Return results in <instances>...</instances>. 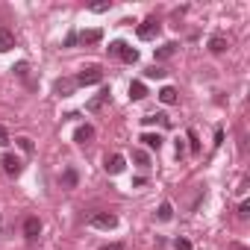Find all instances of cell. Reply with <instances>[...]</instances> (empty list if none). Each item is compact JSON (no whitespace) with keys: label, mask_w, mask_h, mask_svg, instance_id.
Segmentation results:
<instances>
[{"label":"cell","mask_w":250,"mask_h":250,"mask_svg":"<svg viewBox=\"0 0 250 250\" xmlns=\"http://www.w3.org/2000/svg\"><path fill=\"white\" fill-rule=\"evenodd\" d=\"M100 80H103V71H100V68H94V65H91V68H85V71H80V74L74 77V83H77V85H97Z\"/></svg>","instance_id":"6da1fadb"},{"label":"cell","mask_w":250,"mask_h":250,"mask_svg":"<svg viewBox=\"0 0 250 250\" xmlns=\"http://www.w3.org/2000/svg\"><path fill=\"white\" fill-rule=\"evenodd\" d=\"M88 224L97 227V229H115V227H118V218L109 215V212H94V215L88 218Z\"/></svg>","instance_id":"7a4b0ae2"},{"label":"cell","mask_w":250,"mask_h":250,"mask_svg":"<svg viewBox=\"0 0 250 250\" xmlns=\"http://www.w3.org/2000/svg\"><path fill=\"white\" fill-rule=\"evenodd\" d=\"M136 33H139V39H142V42H150V39H156V36H159V21H156V18H147V21H142V24H139V30H136Z\"/></svg>","instance_id":"3957f363"},{"label":"cell","mask_w":250,"mask_h":250,"mask_svg":"<svg viewBox=\"0 0 250 250\" xmlns=\"http://www.w3.org/2000/svg\"><path fill=\"white\" fill-rule=\"evenodd\" d=\"M0 165H3V171H6V174H12V177H18V174H21V159H18V156H12V153H3Z\"/></svg>","instance_id":"277c9868"},{"label":"cell","mask_w":250,"mask_h":250,"mask_svg":"<svg viewBox=\"0 0 250 250\" xmlns=\"http://www.w3.org/2000/svg\"><path fill=\"white\" fill-rule=\"evenodd\" d=\"M124 168H127V159H124L121 153H112V156H106V171H109V174H121Z\"/></svg>","instance_id":"5b68a950"},{"label":"cell","mask_w":250,"mask_h":250,"mask_svg":"<svg viewBox=\"0 0 250 250\" xmlns=\"http://www.w3.org/2000/svg\"><path fill=\"white\" fill-rule=\"evenodd\" d=\"M53 88H56V94L71 97V94H74V88H77V83H74V80H68V77H62V80H56V83H53Z\"/></svg>","instance_id":"8992f818"},{"label":"cell","mask_w":250,"mask_h":250,"mask_svg":"<svg viewBox=\"0 0 250 250\" xmlns=\"http://www.w3.org/2000/svg\"><path fill=\"white\" fill-rule=\"evenodd\" d=\"M91 139H94V127H88V124L77 127V133H74V142H77V145H88Z\"/></svg>","instance_id":"52a82bcc"},{"label":"cell","mask_w":250,"mask_h":250,"mask_svg":"<svg viewBox=\"0 0 250 250\" xmlns=\"http://www.w3.org/2000/svg\"><path fill=\"white\" fill-rule=\"evenodd\" d=\"M100 39H103L100 30H83V33H77V42H83V44H97Z\"/></svg>","instance_id":"ba28073f"},{"label":"cell","mask_w":250,"mask_h":250,"mask_svg":"<svg viewBox=\"0 0 250 250\" xmlns=\"http://www.w3.org/2000/svg\"><path fill=\"white\" fill-rule=\"evenodd\" d=\"M39 232H42V221L39 218H27L24 221V235L27 238H39Z\"/></svg>","instance_id":"9c48e42d"},{"label":"cell","mask_w":250,"mask_h":250,"mask_svg":"<svg viewBox=\"0 0 250 250\" xmlns=\"http://www.w3.org/2000/svg\"><path fill=\"white\" fill-rule=\"evenodd\" d=\"M142 142H145V147H150V150H159L165 139H162L159 133H145V136H142Z\"/></svg>","instance_id":"30bf717a"},{"label":"cell","mask_w":250,"mask_h":250,"mask_svg":"<svg viewBox=\"0 0 250 250\" xmlns=\"http://www.w3.org/2000/svg\"><path fill=\"white\" fill-rule=\"evenodd\" d=\"M15 47V36L9 33V30H0V53H6V50H12Z\"/></svg>","instance_id":"8fae6325"},{"label":"cell","mask_w":250,"mask_h":250,"mask_svg":"<svg viewBox=\"0 0 250 250\" xmlns=\"http://www.w3.org/2000/svg\"><path fill=\"white\" fill-rule=\"evenodd\" d=\"M118 56H121L124 62H130V65H133V62H139V50H136V47H130V44H124Z\"/></svg>","instance_id":"7c38bea8"},{"label":"cell","mask_w":250,"mask_h":250,"mask_svg":"<svg viewBox=\"0 0 250 250\" xmlns=\"http://www.w3.org/2000/svg\"><path fill=\"white\" fill-rule=\"evenodd\" d=\"M209 50H212V53H224V50H227V39H224V36H212V39H209Z\"/></svg>","instance_id":"4fadbf2b"},{"label":"cell","mask_w":250,"mask_h":250,"mask_svg":"<svg viewBox=\"0 0 250 250\" xmlns=\"http://www.w3.org/2000/svg\"><path fill=\"white\" fill-rule=\"evenodd\" d=\"M174 53H177V44H174V42H168V44L156 47V59H171Z\"/></svg>","instance_id":"5bb4252c"},{"label":"cell","mask_w":250,"mask_h":250,"mask_svg":"<svg viewBox=\"0 0 250 250\" xmlns=\"http://www.w3.org/2000/svg\"><path fill=\"white\" fill-rule=\"evenodd\" d=\"M145 94H147L145 83H139V80H136V83H130V100H142Z\"/></svg>","instance_id":"9a60e30c"},{"label":"cell","mask_w":250,"mask_h":250,"mask_svg":"<svg viewBox=\"0 0 250 250\" xmlns=\"http://www.w3.org/2000/svg\"><path fill=\"white\" fill-rule=\"evenodd\" d=\"M159 100H162V103H168V106H171V103H177V88H174V85H165V88L159 91Z\"/></svg>","instance_id":"2e32d148"},{"label":"cell","mask_w":250,"mask_h":250,"mask_svg":"<svg viewBox=\"0 0 250 250\" xmlns=\"http://www.w3.org/2000/svg\"><path fill=\"white\" fill-rule=\"evenodd\" d=\"M109 100V91H100L97 97H91L88 100V112H97V109H103V103Z\"/></svg>","instance_id":"e0dca14e"},{"label":"cell","mask_w":250,"mask_h":250,"mask_svg":"<svg viewBox=\"0 0 250 250\" xmlns=\"http://www.w3.org/2000/svg\"><path fill=\"white\" fill-rule=\"evenodd\" d=\"M62 186H65V188H77V171H74V168H65V174H62Z\"/></svg>","instance_id":"ac0fdd59"},{"label":"cell","mask_w":250,"mask_h":250,"mask_svg":"<svg viewBox=\"0 0 250 250\" xmlns=\"http://www.w3.org/2000/svg\"><path fill=\"white\" fill-rule=\"evenodd\" d=\"M156 218H159V221H171V218H174L171 203H162V206H159V212H156Z\"/></svg>","instance_id":"d6986e66"},{"label":"cell","mask_w":250,"mask_h":250,"mask_svg":"<svg viewBox=\"0 0 250 250\" xmlns=\"http://www.w3.org/2000/svg\"><path fill=\"white\" fill-rule=\"evenodd\" d=\"M133 159H136L142 168H150V156H147L145 150H136V153H133Z\"/></svg>","instance_id":"ffe728a7"},{"label":"cell","mask_w":250,"mask_h":250,"mask_svg":"<svg viewBox=\"0 0 250 250\" xmlns=\"http://www.w3.org/2000/svg\"><path fill=\"white\" fill-rule=\"evenodd\" d=\"M15 142H18V147H21L24 153H33V142H30L27 136H21V139H15Z\"/></svg>","instance_id":"44dd1931"},{"label":"cell","mask_w":250,"mask_h":250,"mask_svg":"<svg viewBox=\"0 0 250 250\" xmlns=\"http://www.w3.org/2000/svg\"><path fill=\"white\" fill-rule=\"evenodd\" d=\"M145 74H147L150 80H162V77H165V71H162V68H156V65H153V68H147Z\"/></svg>","instance_id":"7402d4cb"},{"label":"cell","mask_w":250,"mask_h":250,"mask_svg":"<svg viewBox=\"0 0 250 250\" xmlns=\"http://www.w3.org/2000/svg\"><path fill=\"white\" fill-rule=\"evenodd\" d=\"M247 215H250V203H247V200H241V203H238V218L244 221Z\"/></svg>","instance_id":"603a6c76"},{"label":"cell","mask_w":250,"mask_h":250,"mask_svg":"<svg viewBox=\"0 0 250 250\" xmlns=\"http://www.w3.org/2000/svg\"><path fill=\"white\" fill-rule=\"evenodd\" d=\"M121 47H124V42H112V44H109V56H118Z\"/></svg>","instance_id":"cb8c5ba5"},{"label":"cell","mask_w":250,"mask_h":250,"mask_svg":"<svg viewBox=\"0 0 250 250\" xmlns=\"http://www.w3.org/2000/svg\"><path fill=\"white\" fill-rule=\"evenodd\" d=\"M106 9H109L106 0H100V3H91V12H106Z\"/></svg>","instance_id":"d4e9b609"},{"label":"cell","mask_w":250,"mask_h":250,"mask_svg":"<svg viewBox=\"0 0 250 250\" xmlns=\"http://www.w3.org/2000/svg\"><path fill=\"white\" fill-rule=\"evenodd\" d=\"M9 145V133H6V127H0V147H6Z\"/></svg>","instance_id":"484cf974"},{"label":"cell","mask_w":250,"mask_h":250,"mask_svg":"<svg viewBox=\"0 0 250 250\" xmlns=\"http://www.w3.org/2000/svg\"><path fill=\"white\" fill-rule=\"evenodd\" d=\"M174 247H177V250H191V244H188L186 238H177V241H174Z\"/></svg>","instance_id":"4316f807"},{"label":"cell","mask_w":250,"mask_h":250,"mask_svg":"<svg viewBox=\"0 0 250 250\" xmlns=\"http://www.w3.org/2000/svg\"><path fill=\"white\" fill-rule=\"evenodd\" d=\"M27 68H30L27 62H18V68H15V74H18V77H27Z\"/></svg>","instance_id":"83f0119b"},{"label":"cell","mask_w":250,"mask_h":250,"mask_svg":"<svg viewBox=\"0 0 250 250\" xmlns=\"http://www.w3.org/2000/svg\"><path fill=\"white\" fill-rule=\"evenodd\" d=\"M188 142H191V150H197V147H200V145H197V133H194V130L188 133Z\"/></svg>","instance_id":"f1b7e54d"},{"label":"cell","mask_w":250,"mask_h":250,"mask_svg":"<svg viewBox=\"0 0 250 250\" xmlns=\"http://www.w3.org/2000/svg\"><path fill=\"white\" fill-rule=\"evenodd\" d=\"M100 250H124V244H118V241H112V244H103Z\"/></svg>","instance_id":"f546056e"},{"label":"cell","mask_w":250,"mask_h":250,"mask_svg":"<svg viewBox=\"0 0 250 250\" xmlns=\"http://www.w3.org/2000/svg\"><path fill=\"white\" fill-rule=\"evenodd\" d=\"M71 44H77V33H71V36L65 39V47H71Z\"/></svg>","instance_id":"4dcf8cb0"},{"label":"cell","mask_w":250,"mask_h":250,"mask_svg":"<svg viewBox=\"0 0 250 250\" xmlns=\"http://www.w3.org/2000/svg\"><path fill=\"white\" fill-rule=\"evenodd\" d=\"M186 153V145H183V139H177V156H183Z\"/></svg>","instance_id":"1f68e13d"},{"label":"cell","mask_w":250,"mask_h":250,"mask_svg":"<svg viewBox=\"0 0 250 250\" xmlns=\"http://www.w3.org/2000/svg\"><path fill=\"white\" fill-rule=\"evenodd\" d=\"M227 250H250V247H244V244H238V241H232V244H229Z\"/></svg>","instance_id":"d6a6232c"}]
</instances>
